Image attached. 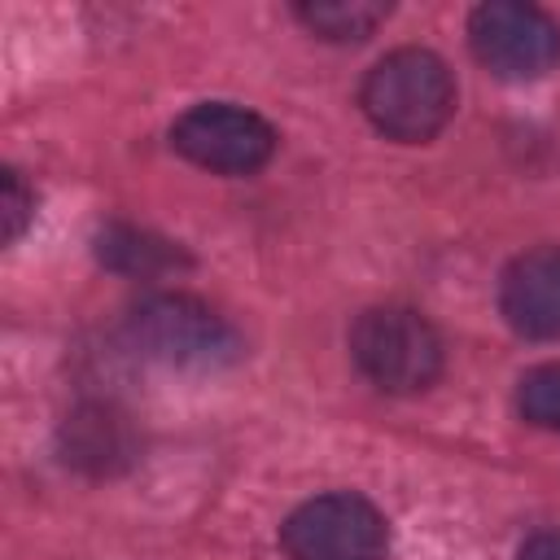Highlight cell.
Segmentation results:
<instances>
[{
    "label": "cell",
    "instance_id": "cell-10",
    "mask_svg": "<svg viewBox=\"0 0 560 560\" xmlns=\"http://www.w3.org/2000/svg\"><path fill=\"white\" fill-rule=\"evenodd\" d=\"M293 13L319 39L354 44V39H368L389 18V4H376V0H306Z\"/></svg>",
    "mask_w": 560,
    "mask_h": 560
},
{
    "label": "cell",
    "instance_id": "cell-12",
    "mask_svg": "<svg viewBox=\"0 0 560 560\" xmlns=\"http://www.w3.org/2000/svg\"><path fill=\"white\" fill-rule=\"evenodd\" d=\"M31 214H35V192L26 188V179L13 166H4L0 171V241L13 245L26 232Z\"/></svg>",
    "mask_w": 560,
    "mask_h": 560
},
{
    "label": "cell",
    "instance_id": "cell-13",
    "mask_svg": "<svg viewBox=\"0 0 560 560\" xmlns=\"http://www.w3.org/2000/svg\"><path fill=\"white\" fill-rule=\"evenodd\" d=\"M516 560H560V529H538L534 538H525Z\"/></svg>",
    "mask_w": 560,
    "mask_h": 560
},
{
    "label": "cell",
    "instance_id": "cell-2",
    "mask_svg": "<svg viewBox=\"0 0 560 560\" xmlns=\"http://www.w3.org/2000/svg\"><path fill=\"white\" fill-rule=\"evenodd\" d=\"M127 337L144 359L184 372H214L241 359L236 328L188 293H144L127 311Z\"/></svg>",
    "mask_w": 560,
    "mask_h": 560
},
{
    "label": "cell",
    "instance_id": "cell-5",
    "mask_svg": "<svg viewBox=\"0 0 560 560\" xmlns=\"http://www.w3.org/2000/svg\"><path fill=\"white\" fill-rule=\"evenodd\" d=\"M468 44L477 61L512 83L542 79L560 61V22L525 0H490L468 18Z\"/></svg>",
    "mask_w": 560,
    "mask_h": 560
},
{
    "label": "cell",
    "instance_id": "cell-7",
    "mask_svg": "<svg viewBox=\"0 0 560 560\" xmlns=\"http://www.w3.org/2000/svg\"><path fill=\"white\" fill-rule=\"evenodd\" d=\"M499 311L521 337H560V245L525 249L503 267Z\"/></svg>",
    "mask_w": 560,
    "mask_h": 560
},
{
    "label": "cell",
    "instance_id": "cell-4",
    "mask_svg": "<svg viewBox=\"0 0 560 560\" xmlns=\"http://www.w3.org/2000/svg\"><path fill=\"white\" fill-rule=\"evenodd\" d=\"M280 547L289 560H385L389 525L363 494L337 490L298 503L280 525Z\"/></svg>",
    "mask_w": 560,
    "mask_h": 560
},
{
    "label": "cell",
    "instance_id": "cell-8",
    "mask_svg": "<svg viewBox=\"0 0 560 560\" xmlns=\"http://www.w3.org/2000/svg\"><path fill=\"white\" fill-rule=\"evenodd\" d=\"M136 429L109 402H88L61 424V459L88 477H114L136 459Z\"/></svg>",
    "mask_w": 560,
    "mask_h": 560
},
{
    "label": "cell",
    "instance_id": "cell-3",
    "mask_svg": "<svg viewBox=\"0 0 560 560\" xmlns=\"http://www.w3.org/2000/svg\"><path fill=\"white\" fill-rule=\"evenodd\" d=\"M354 368L385 394H420L442 376V337L411 306H372L350 328Z\"/></svg>",
    "mask_w": 560,
    "mask_h": 560
},
{
    "label": "cell",
    "instance_id": "cell-11",
    "mask_svg": "<svg viewBox=\"0 0 560 560\" xmlns=\"http://www.w3.org/2000/svg\"><path fill=\"white\" fill-rule=\"evenodd\" d=\"M516 407H521V416H525L529 424L560 433V363L529 368V372L521 376Z\"/></svg>",
    "mask_w": 560,
    "mask_h": 560
},
{
    "label": "cell",
    "instance_id": "cell-1",
    "mask_svg": "<svg viewBox=\"0 0 560 560\" xmlns=\"http://www.w3.org/2000/svg\"><path fill=\"white\" fill-rule=\"evenodd\" d=\"M359 109L381 136L398 144H424L455 114V79L438 52L394 48L363 74Z\"/></svg>",
    "mask_w": 560,
    "mask_h": 560
},
{
    "label": "cell",
    "instance_id": "cell-6",
    "mask_svg": "<svg viewBox=\"0 0 560 560\" xmlns=\"http://www.w3.org/2000/svg\"><path fill=\"white\" fill-rule=\"evenodd\" d=\"M171 144L214 175H254L276 153V127L245 105L201 101L175 118Z\"/></svg>",
    "mask_w": 560,
    "mask_h": 560
},
{
    "label": "cell",
    "instance_id": "cell-9",
    "mask_svg": "<svg viewBox=\"0 0 560 560\" xmlns=\"http://www.w3.org/2000/svg\"><path fill=\"white\" fill-rule=\"evenodd\" d=\"M96 258L109 271L131 276V280H158V276L188 267V254L175 241H166L149 228H136V223H105L96 232Z\"/></svg>",
    "mask_w": 560,
    "mask_h": 560
}]
</instances>
